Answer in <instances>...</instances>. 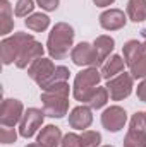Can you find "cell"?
I'll use <instances>...</instances> for the list:
<instances>
[{"mask_svg":"<svg viewBox=\"0 0 146 147\" xmlns=\"http://www.w3.org/2000/svg\"><path fill=\"white\" fill-rule=\"evenodd\" d=\"M69 82H57L41 92L43 111L50 118H64L69 111Z\"/></svg>","mask_w":146,"mask_h":147,"instance_id":"obj_1","label":"cell"},{"mask_svg":"<svg viewBox=\"0 0 146 147\" xmlns=\"http://www.w3.org/2000/svg\"><path fill=\"white\" fill-rule=\"evenodd\" d=\"M74 28L69 26L67 22H57L52 31L48 33L46 39V51L52 60H64L69 51H72L74 43Z\"/></svg>","mask_w":146,"mask_h":147,"instance_id":"obj_2","label":"cell"},{"mask_svg":"<svg viewBox=\"0 0 146 147\" xmlns=\"http://www.w3.org/2000/svg\"><path fill=\"white\" fill-rule=\"evenodd\" d=\"M102 72L96 67H88L83 69L81 72L76 75L72 86V96L76 98V101H81L83 105L89 103L91 96L95 94V91L98 89L100 82H102Z\"/></svg>","mask_w":146,"mask_h":147,"instance_id":"obj_3","label":"cell"},{"mask_svg":"<svg viewBox=\"0 0 146 147\" xmlns=\"http://www.w3.org/2000/svg\"><path fill=\"white\" fill-rule=\"evenodd\" d=\"M124 60L134 79H146V46L138 39H129L124 48Z\"/></svg>","mask_w":146,"mask_h":147,"instance_id":"obj_4","label":"cell"},{"mask_svg":"<svg viewBox=\"0 0 146 147\" xmlns=\"http://www.w3.org/2000/svg\"><path fill=\"white\" fill-rule=\"evenodd\" d=\"M35 36L31 33H14L12 36L3 38L0 43V57H2V63L3 65H10L16 63V58L19 57L21 50L24 48L26 43L33 41Z\"/></svg>","mask_w":146,"mask_h":147,"instance_id":"obj_5","label":"cell"},{"mask_svg":"<svg viewBox=\"0 0 146 147\" xmlns=\"http://www.w3.org/2000/svg\"><path fill=\"white\" fill-rule=\"evenodd\" d=\"M126 147H146V115L138 111L129 121V130L124 139Z\"/></svg>","mask_w":146,"mask_h":147,"instance_id":"obj_6","label":"cell"},{"mask_svg":"<svg viewBox=\"0 0 146 147\" xmlns=\"http://www.w3.org/2000/svg\"><path fill=\"white\" fill-rule=\"evenodd\" d=\"M105 87L108 89V94H110L112 101H122V99L131 96L132 87H134V77L127 72H122V74H119L117 77L107 80Z\"/></svg>","mask_w":146,"mask_h":147,"instance_id":"obj_7","label":"cell"},{"mask_svg":"<svg viewBox=\"0 0 146 147\" xmlns=\"http://www.w3.org/2000/svg\"><path fill=\"white\" fill-rule=\"evenodd\" d=\"M71 60L74 62V65L77 67H100L102 62H100V57L95 50L93 45L86 43V41H81L79 45H76L71 51Z\"/></svg>","mask_w":146,"mask_h":147,"instance_id":"obj_8","label":"cell"},{"mask_svg":"<svg viewBox=\"0 0 146 147\" xmlns=\"http://www.w3.org/2000/svg\"><path fill=\"white\" fill-rule=\"evenodd\" d=\"M55 70H57V67H55V63L52 62V58H43V57H41V58L35 60V62L28 67V75L36 82L41 89H45L46 84L50 82V79L53 77Z\"/></svg>","mask_w":146,"mask_h":147,"instance_id":"obj_9","label":"cell"},{"mask_svg":"<svg viewBox=\"0 0 146 147\" xmlns=\"http://www.w3.org/2000/svg\"><path fill=\"white\" fill-rule=\"evenodd\" d=\"M45 111L38 108H28L23 115V120L19 123V135L24 139H31L43 125L45 120Z\"/></svg>","mask_w":146,"mask_h":147,"instance_id":"obj_10","label":"cell"},{"mask_svg":"<svg viewBox=\"0 0 146 147\" xmlns=\"http://www.w3.org/2000/svg\"><path fill=\"white\" fill-rule=\"evenodd\" d=\"M24 115V106L19 99H3L0 106V123L2 127H16L21 123Z\"/></svg>","mask_w":146,"mask_h":147,"instance_id":"obj_11","label":"cell"},{"mask_svg":"<svg viewBox=\"0 0 146 147\" xmlns=\"http://www.w3.org/2000/svg\"><path fill=\"white\" fill-rule=\"evenodd\" d=\"M127 123V113L122 106H108L107 110L102 113V125L105 130H108L112 134L120 132Z\"/></svg>","mask_w":146,"mask_h":147,"instance_id":"obj_12","label":"cell"},{"mask_svg":"<svg viewBox=\"0 0 146 147\" xmlns=\"http://www.w3.org/2000/svg\"><path fill=\"white\" fill-rule=\"evenodd\" d=\"M43 53H45V48H43V45L40 41L33 39V41L26 43L24 48L21 50L19 57L16 58V67L17 69H28L35 60L43 57Z\"/></svg>","mask_w":146,"mask_h":147,"instance_id":"obj_13","label":"cell"},{"mask_svg":"<svg viewBox=\"0 0 146 147\" xmlns=\"http://www.w3.org/2000/svg\"><path fill=\"white\" fill-rule=\"evenodd\" d=\"M127 22V14L120 9H108L100 14V26L105 31H117L122 29Z\"/></svg>","mask_w":146,"mask_h":147,"instance_id":"obj_14","label":"cell"},{"mask_svg":"<svg viewBox=\"0 0 146 147\" xmlns=\"http://www.w3.org/2000/svg\"><path fill=\"white\" fill-rule=\"evenodd\" d=\"M93 123V111L89 106L81 105L69 113V125L76 130H88Z\"/></svg>","mask_w":146,"mask_h":147,"instance_id":"obj_15","label":"cell"},{"mask_svg":"<svg viewBox=\"0 0 146 147\" xmlns=\"http://www.w3.org/2000/svg\"><path fill=\"white\" fill-rule=\"evenodd\" d=\"M126 67H127V65H126L124 57H120V55H112V57H108V58L103 62L100 72H102V77H103L105 80H110V79H113V77H117L119 74L124 72Z\"/></svg>","mask_w":146,"mask_h":147,"instance_id":"obj_16","label":"cell"},{"mask_svg":"<svg viewBox=\"0 0 146 147\" xmlns=\"http://www.w3.org/2000/svg\"><path fill=\"white\" fill-rule=\"evenodd\" d=\"M36 142L41 144L43 147H59L60 142H62V132L55 125H46L38 134Z\"/></svg>","mask_w":146,"mask_h":147,"instance_id":"obj_17","label":"cell"},{"mask_svg":"<svg viewBox=\"0 0 146 147\" xmlns=\"http://www.w3.org/2000/svg\"><path fill=\"white\" fill-rule=\"evenodd\" d=\"M14 29V10L9 0H0V34H9Z\"/></svg>","mask_w":146,"mask_h":147,"instance_id":"obj_18","label":"cell"},{"mask_svg":"<svg viewBox=\"0 0 146 147\" xmlns=\"http://www.w3.org/2000/svg\"><path fill=\"white\" fill-rule=\"evenodd\" d=\"M126 14L132 22L146 21V0H129L126 7Z\"/></svg>","mask_w":146,"mask_h":147,"instance_id":"obj_19","label":"cell"},{"mask_svg":"<svg viewBox=\"0 0 146 147\" xmlns=\"http://www.w3.org/2000/svg\"><path fill=\"white\" fill-rule=\"evenodd\" d=\"M93 46H95V50H96V53H98V57H100V62H102V65H103V62L108 58L110 53L113 51L115 41H113V38L112 36L102 34V36H98L96 39H95Z\"/></svg>","mask_w":146,"mask_h":147,"instance_id":"obj_20","label":"cell"},{"mask_svg":"<svg viewBox=\"0 0 146 147\" xmlns=\"http://www.w3.org/2000/svg\"><path fill=\"white\" fill-rule=\"evenodd\" d=\"M24 24H26L28 29H31V31H35V33H43V31H46L48 26H50V17H48L46 14H41V12H33V14L24 21Z\"/></svg>","mask_w":146,"mask_h":147,"instance_id":"obj_21","label":"cell"},{"mask_svg":"<svg viewBox=\"0 0 146 147\" xmlns=\"http://www.w3.org/2000/svg\"><path fill=\"white\" fill-rule=\"evenodd\" d=\"M108 89L107 87H100L98 86V89L95 91V94L91 96V99H89V103H88V106L91 108V110H102L107 103H108Z\"/></svg>","mask_w":146,"mask_h":147,"instance_id":"obj_22","label":"cell"},{"mask_svg":"<svg viewBox=\"0 0 146 147\" xmlns=\"http://www.w3.org/2000/svg\"><path fill=\"white\" fill-rule=\"evenodd\" d=\"M36 0H17L16 7H14V14L17 17H29L35 10Z\"/></svg>","mask_w":146,"mask_h":147,"instance_id":"obj_23","label":"cell"},{"mask_svg":"<svg viewBox=\"0 0 146 147\" xmlns=\"http://www.w3.org/2000/svg\"><path fill=\"white\" fill-rule=\"evenodd\" d=\"M81 144H83V147H98L102 144V134L95 132V130H83Z\"/></svg>","mask_w":146,"mask_h":147,"instance_id":"obj_24","label":"cell"},{"mask_svg":"<svg viewBox=\"0 0 146 147\" xmlns=\"http://www.w3.org/2000/svg\"><path fill=\"white\" fill-rule=\"evenodd\" d=\"M17 139V132L14 127H2L0 128V142L2 144H14Z\"/></svg>","mask_w":146,"mask_h":147,"instance_id":"obj_25","label":"cell"},{"mask_svg":"<svg viewBox=\"0 0 146 147\" xmlns=\"http://www.w3.org/2000/svg\"><path fill=\"white\" fill-rule=\"evenodd\" d=\"M60 147H83L81 144V135L74 134V132H69L62 137V142H60Z\"/></svg>","mask_w":146,"mask_h":147,"instance_id":"obj_26","label":"cell"},{"mask_svg":"<svg viewBox=\"0 0 146 147\" xmlns=\"http://www.w3.org/2000/svg\"><path fill=\"white\" fill-rule=\"evenodd\" d=\"M59 2L60 0H36V3L46 12H52V10H57L59 7Z\"/></svg>","mask_w":146,"mask_h":147,"instance_id":"obj_27","label":"cell"},{"mask_svg":"<svg viewBox=\"0 0 146 147\" xmlns=\"http://www.w3.org/2000/svg\"><path fill=\"white\" fill-rule=\"evenodd\" d=\"M136 94H138V99L146 103V79H143L139 84H138V89H136Z\"/></svg>","mask_w":146,"mask_h":147,"instance_id":"obj_28","label":"cell"},{"mask_svg":"<svg viewBox=\"0 0 146 147\" xmlns=\"http://www.w3.org/2000/svg\"><path fill=\"white\" fill-rule=\"evenodd\" d=\"M93 2H95L96 7H108V5H112L115 0H93Z\"/></svg>","mask_w":146,"mask_h":147,"instance_id":"obj_29","label":"cell"},{"mask_svg":"<svg viewBox=\"0 0 146 147\" xmlns=\"http://www.w3.org/2000/svg\"><path fill=\"white\" fill-rule=\"evenodd\" d=\"M26 147H43L41 144H38V142H33V144H28Z\"/></svg>","mask_w":146,"mask_h":147,"instance_id":"obj_30","label":"cell"},{"mask_svg":"<svg viewBox=\"0 0 146 147\" xmlns=\"http://www.w3.org/2000/svg\"><path fill=\"white\" fill-rule=\"evenodd\" d=\"M143 36H145V46H146V31H143Z\"/></svg>","mask_w":146,"mask_h":147,"instance_id":"obj_31","label":"cell"},{"mask_svg":"<svg viewBox=\"0 0 146 147\" xmlns=\"http://www.w3.org/2000/svg\"><path fill=\"white\" fill-rule=\"evenodd\" d=\"M102 147H113V146H102Z\"/></svg>","mask_w":146,"mask_h":147,"instance_id":"obj_32","label":"cell"},{"mask_svg":"<svg viewBox=\"0 0 146 147\" xmlns=\"http://www.w3.org/2000/svg\"><path fill=\"white\" fill-rule=\"evenodd\" d=\"M124 147H126V146H124Z\"/></svg>","mask_w":146,"mask_h":147,"instance_id":"obj_33","label":"cell"},{"mask_svg":"<svg viewBox=\"0 0 146 147\" xmlns=\"http://www.w3.org/2000/svg\"><path fill=\"white\" fill-rule=\"evenodd\" d=\"M145 115H146V113H145Z\"/></svg>","mask_w":146,"mask_h":147,"instance_id":"obj_34","label":"cell"}]
</instances>
